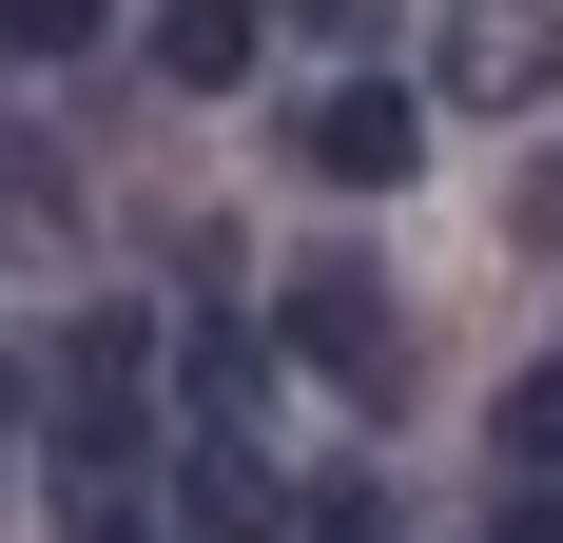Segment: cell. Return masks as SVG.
Segmentation results:
<instances>
[{"instance_id":"6da1fadb","label":"cell","mask_w":563,"mask_h":543,"mask_svg":"<svg viewBox=\"0 0 563 543\" xmlns=\"http://www.w3.org/2000/svg\"><path fill=\"white\" fill-rule=\"evenodd\" d=\"M291 156L331 175V195H408V175H428V98H408V78H331V98L291 117Z\"/></svg>"},{"instance_id":"7a4b0ae2","label":"cell","mask_w":563,"mask_h":543,"mask_svg":"<svg viewBox=\"0 0 563 543\" xmlns=\"http://www.w3.org/2000/svg\"><path fill=\"white\" fill-rule=\"evenodd\" d=\"M563 98V20L544 0H448V117H525Z\"/></svg>"},{"instance_id":"3957f363","label":"cell","mask_w":563,"mask_h":543,"mask_svg":"<svg viewBox=\"0 0 563 543\" xmlns=\"http://www.w3.org/2000/svg\"><path fill=\"white\" fill-rule=\"evenodd\" d=\"M273 350H291V369H331V388H369V369H389V291H369L350 253H311V272H291V311H273Z\"/></svg>"},{"instance_id":"277c9868","label":"cell","mask_w":563,"mask_h":543,"mask_svg":"<svg viewBox=\"0 0 563 543\" xmlns=\"http://www.w3.org/2000/svg\"><path fill=\"white\" fill-rule=\"evenodd\" d=\"M175 543H291V486L233 428H195V446H175Z\"/></svg>"},{"instance_id":"5b68a950","label":"cell","mask_w":563,"mask_h":543,"mask_svg":"<svg viewBox=\"0 0 563 543\" xmlns=\"http://www.w3.org/2000/svg\"><path fill=\"white\" fill-rule=\"evenodd\" d=\"M175 408H195V428H253V408H273V330H253V311H195V330H175Z\"/></svg>"},{"instance_id":"8992f818","label":"cell","mask_w":563,"mask_h":543,"mask_svg":"<svg viewBox=\"0 0 563 543\" xmlns=\"http://www.w3.org/2000/svg\"><path fill=\"white\" fill-rule=\"evenodd\" d=\"M253 40H273V0H175V20H156V78H175V98H233Z\"/></svg>"},{"instance_id":"52a82bcc","label":"cell","mask_w":563,"mask_h":543,"mask_svg":"<svg viewBox=\"0 0 563 543\" xmlns=\"http://www.w3.org/2000/svg\"><path fill=\"white\" fill-rule=\"evenodd\" d=\"M486 446H506V486H563V369H525L506 408H486Z\"/></svg>"},{"instance_id":"ba28073f","label":"cell","mask_w":563,"mask_h":543,"mask_svg":"<svg viewBox=\"0 0 563 543\" xmlns=\"http://www.w3.org/2000/svg\"><path fill=\"white\" fill-rule=\"evenodd\" d=\"M136 446H156L136 388H78V408H58V466H136Z\"/></svg>"},{"instance_id":"9c48e42d","label":"cell","mask_w":563,"mask_h":543,"mask_svg":"<svg viewBox=\"0 0 563 543\" xmlns=\"http://www.w3.org/2000/svg\"><path fill=\"white\" fill-rule=\"evenodd\" d=\"M98 40V0H0V58H78Z\"/></svg>"},{"instance_id":"30bf717a","label":"cell","mask_w":563,"mask_h":543,"mask_svg":"<svg viewBox=\"0 0 563 543\" xmlns=\"http://www.w3.org/2000/svg\"><path fill=\"white\" fill-rule=\"evenodd\" d=\"M291 543H389V486H311V505H291Z\"/></svg>"},{"instance_id":"8fae6325","label":"cell","mask_w":563,"mask_h":543,"mask_svg":"<svg viewBox=\"0 0 563 543\" xmlns=\"http://www.w3.org/2000/svg\"><path fill=\"white\" fill-rule=\"evenodd\" d=\"M506 253H544V272H563V156H525V195H506Z\"/></svg>"},{"instance_id":"7c38bea8","label":"cell","mask_w":563,"mask_h":543,"mask_svg":"<svg viewBox=\"0 0 563 543\" xmlns=\"http://www.w3.org/2000/svg\"><path fill=\"white\" fill-rule=\"evenodd\" d=\"M273 20H291V40H350V20H369V0H273Z\"/></svg>"},{"instance_id":"4fadbf2b","label":"cell","mask_w":563,"mask_h":543,"mask_svg":"<svg viewBox=\"0 0 563 543\" xmlns=\"http://www.w3.org/2000/svg\"><path fill=\"white\" fill-rule=\"evenodd\" d=\"M78 543H156V524H78Z\"/></svg>"}]
</instances>
